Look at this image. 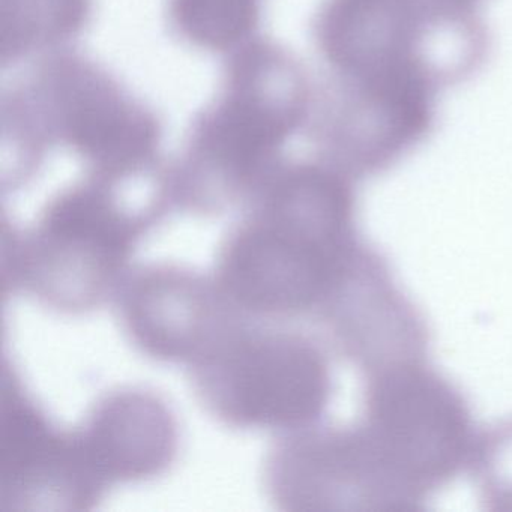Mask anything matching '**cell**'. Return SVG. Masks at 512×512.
Wrapping results in <instances>:
<instances>
[{
  "label": "cell",
  "instance_id": "6da1fadb",
  "mask_svg": "<svg viewBox=\"0 0 512 512\" xmlns=\"http://www.w3.org/2000/svg\"><path fill=\"white\" fill-rule=\"evenodd\" d=\"M313 35L326 67L314 140L356 176L386 172L428 140L437 95L491 52L475 5L458 0H323Z\"/></svg>",
  "mask_w": 512,
  "mask_h": 512
},
{
  "label": "cell",
  "instance_id": "7a4b0ae2",
  "mask_svg": "<svg viewBox=\"0 0 512 512\" xmlns=\"http://www.w3.org/2000/svg\"><path fill=\"white\" fill-rule=\"evenodd\" d=\"M310 106L298 62L274 47H250L233 61L223 94L197 124L190 166L230 176L254 172L305 121Z\"/></svg>",
  "mask_w": 512,
  "mask_h": 512
},
{
  "label": "cell",
  "instance_id": "3957f363",
  "mask_svg": "<svg viewBox=\"0 0 512 512\" xmlns=\"http://www.w3.org/2000/svg\"><path fill=\"white\" fill-rule=\"evenodd\" d=\"M13 50L22 40L38 44L74 31L86 13V0H11Z\"/></svg>",
  "mask_w": 512,
  "mask_h": 512
},
{
  "label": "cell",
  "instance_id": "277c9868",
  "mask_svg": "<svg viewBox=\"0 0 512 512\" xmlns=\"http://www.w3.org/2000/svg\"><path fill=\"white\" fill-rule=\"evenodd\" d=\"M458 2H463V4L476 5L479 0H458Z\"/></svg>",
  "mask_w": 512,
  "mask_h": 512
}]
</instances>
